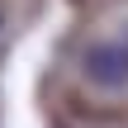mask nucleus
Wrapping results in <instances>:
<instances>
[{
  "label": "nucleus",
  "instance_id": "nucleus-1",
  "mask_svg": "<svg viewBox=\"0 0 128 128\" xmlns=\"http://www.w3.org/2000/svg\"><path fill=\"white\" fill-rule=\"evenodd\" d=\"M81 76L100 90H124L128 86V38H104L81 57Z\"/></svg>",
  "mask_w": 128,
  "mask_h": 128
}]
</instances>
